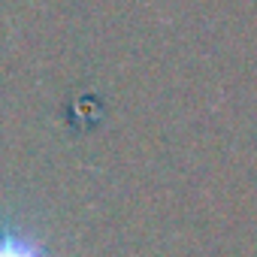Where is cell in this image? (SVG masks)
<instances>
[{"label":"cell","mask_w":257,"mask_h":257,"mask_svg":"<svg viewBox=\"0 0 257 257\" xmlns=\"http://www.w3.org/2000/svg\"><path fill=\"white\" fill-rule=\"evenodd\" d=\"M0 257H49V254L31 236H22L16 230H7V233H0Z\"/></svg>","instance_id":"obj_1"}]
</instances>
